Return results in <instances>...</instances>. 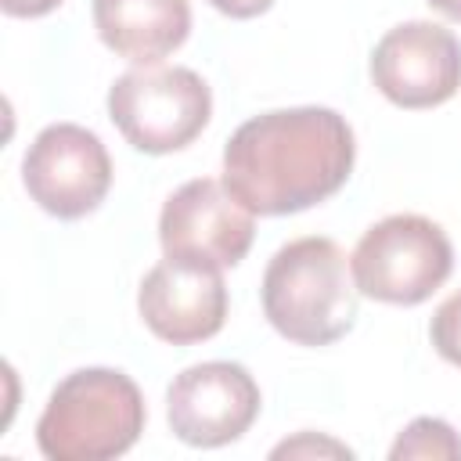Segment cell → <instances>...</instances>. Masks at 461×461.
Segmentation results:
<instances>
[{
  "label": "cell",
  "mask_w": 461,
  "mask_h": 461,
  "mask_svg": "<svg viewBox=\"0 0 461 461\" xmlns=\"http://www.w3.org/2000/svg\"><path fill=\"white\" fill-rule=\"evenodd\" d=\"M259 385L234 360H202L184 367L166 389V418L187 447H227L259 418Z\"/></svg>",
  "instance_id": "cell-8"
},
{
  "label": "cell",
  "mask_w": 461,
  "mask_h": 461,
  "mask_svg": "<svg viewBox=\"0 0 461 461\" xmlns=\"http://www.w3.org/2000/svg\"><path fill=\"white\" fill-rule=\"evenodd\" d=\"M212 115L209 83L184 65H137L108 90V119L144 155L187 148Z\"/></svg>",
  "instance_id": "cell-5"
},
{
  "label": "cell",
  "mask_w": 461,
  "mask_h": 461,
  "mask_svg": "<svg viewBox=\"0 0 461 461\" xmlns=\"http://www.w3.org/2000/svg\"><path fill=\"white\" fill-rule=\"evenodd\" d=\"M137 310L148 331L169 346L205 342L227 321L223 274L216 267L166 256L144 274L137 288Z\"/></svg>",
  "instance_id": "cell-10"
},
{
  "label": "cell",
  "mask_w": 461,
  "mask_h": 461,
  "mask_svg": "<svg viewBox=\"0 0 461 461\" xmlns=\"http://www.w3.org/2000/svg\"><path fill=\"white\" fill-rule=\"evenodd\" d=\"M393 461L407 457H432V461H461V436L443 421V418H414L396 443L389 447Z\"/></svg>",
  "instance_id": "cell-12"
},
{
  "label": "cell",
  "mask_w": 461,
  "mask_h": 461,
  "mask_svg": "<svg viewBox=\"0 0 461 461\" xmlns=\"http://www.w3.org/2000/svg\"><path fill=\"white\" fill-rule=\"evenodd\" d=\"M353 457V450L331 436H313V432H299L295 439H285L270 450V457Z\"/></svg>",
  "instance_id": "cell-14"
},
{
  "label": "cell",
  "mask_w": 461,
  "mask_h": 461,
  "mask_svg": "<svg viewBox=\"0 0 461 461\" xmlns=\"http://www.w3.org/2000/svg\"><path fill=\"white\" fill-rule=\"evenodd\" d=\"M432 11H439L443 18H450V22H461V0H425Z\"/></svg>",
  "instance_id": "cell-17"
},
{
  "label": "cell",
  "mask_w": 461,
  "mask_h": 461,
  "mask_svg": "<svg viewBox=\"0 0 461 461\" xmlns=\"http://www.w3.org/2000/svg\"><path fill=\"white\" fill-rule=\"evenodd\" d=\"M205 4L216 7L227 18H256V14L274 7V0H205Z\"/></svg>",
  "instance_id": "cell-15"
},
{
  "label": "cell",
  "mask_w": 461,
  "mask_h": 461,
  "mask_svg": "<svg viewBox=\"0 0 461 461\" xmlns=\"http://www.w3.org/2000/svg\"><path fill=\"white\" fill-rule=\"evenodd\" d=\"M22 184L29 198L58 220L90 216L112 187L108 148L79 122H50L22 155Z\"/></svg>",
  "instance_id": "cell-6"
},
{
  "label": "cell",
  "mask_w": 461,
  "mask_h": 461,
  "mask_svg": "<svg viewBox=\"0 0 461 461\" xmlns=\"http://www.w3.org/2000/svg\"><path fill=\"white\" fill-rule=\"evenodd\" d=\"M61 4L65 0H0L4 14H11V18H43Z\"/></svg>",
  "instance_id": "cell-16"
},
{
  "label": "cell",
  "mask_w": 461,
  "mask_h": 461,
  "mask_svg": "<svg viewBox=\"0 0 461 461\" xmlns=\"http://www.w3.org/2000/svg\"><path fill=\"white\" fill-rule=\"evenodd\" d=\"M357 140L335 108H274L223 144V184L256 216H292L331 198L353 173Z\"/></svg>",
  "instance_id": "cell-1"
},
{
  "label": "cell",
  "mask_w": 461,
  "mask_h": 461,
  "mask_svg": "<svg viewBox=\"0 0 461 461\" xmlns=\"http://www.w3.org/2000/svg\"><path fill=\"white\" fill-rule=\"evenodd\" d=\"M357 281L346 252L321 234L281 245L263 270V317L295 346H331L357 321Z\"/></svg>",
  "instance_id": "cell-2"
},
{
  "label": "cell",
  "mask_w": 461,
  "mask_h": 461,
  "mask_svg": "<svg viewBox=\"0 0 461 461\" xmlns=\"http://www.w3.org/2000/svg\"><path fill=\"white\" fill-rule=\"evenodd\" d=\"M429 339H432V349H436L447 364L461 367V292L447 295V299L436 306L432 324H429Z\"/></svg>",
  "instance_id": "cell-13"
},
{
  "label": "cell",
  "mask_w": 461,
  "mask_h": 461,
  "mask_svg": "<svg viewBox=\"0 0 461 461\" xmlns=\"http://www.w3.org/2000/svg\"><path fill=\"white\" fill-rule=\"evenodd\" d=\"M94 29L101 43L133 61L158 65L191 32L187 0H94Z\"/></svg>",
  "instance_id": "cell-11"
},
{
  "label": "cell",
  "mask_w": 461,
  "mask_h": 461,
  "mask_svg": "<svg viewBox=\"0 0 461 461\" xmlns=\"http://www.w3.org/2000/svg\"><path fill=\"white\" fill-rule=\"evenodd\" d=\"M256 238V212H249L223 180L194 176L180 184L158 212V241L169 259L202 267H238Z\"/></svg>",
  "instance_id": "cell-7"
},
{
  "label": "cell",
  "mask_w": 461,
  "mask_h": 461,
  "mask_svg": "<svg viewBox=\"0 0 461 461\" xmlns=\"http://www.w3.org/2000/svg\"><path fill=\"white\" fill-rule=\"evenodd\" d=\"M371 83L396 108H436L461 90V40L421 18L393 25L371 50Z\"/></svg>",
  "instance_id": "cell-9"
},
{
  "label": "cell",
  "mask_w": 461,
  "mask_h": 461,
  "mask_svg": "<svg viewBox=\"0 0 461 461\" xmlns=\"http://www.w3.org/2000/svg\"><path fill=\"white\" fill-rule=\"evenodd\" d=\"M349 270L360 295L389 306H418L450 277L454 245L436 220L393 212L360 234Z\"/></svg>",
  "instance_id": "cell-4"
},
{
  "label": "cell",
  "mask_w": 461,
  "mask_h": 461,
  "mask_svg": "<svg viewBox=\"0 0 461 461\" xmlns=\"http://www.w3.org/2000/svg\"><path fill=\"white\" fill-rule=\"evenodd\" d=\"M144 421V396L126 371L79 367L50 393L36 421V447L50 461H108L140 439Z\"/></svg>",
  "instance_id": "cell-3"
}]
</instances>
